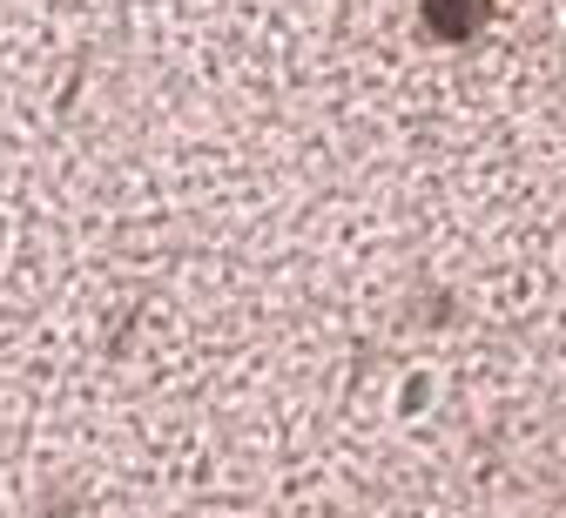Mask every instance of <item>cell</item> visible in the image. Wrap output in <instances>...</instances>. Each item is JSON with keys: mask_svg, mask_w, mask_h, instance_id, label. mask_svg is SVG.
<instances>
[{"mask_svg": "<svg viewBox=\"0 0 566 518\" xmlns=\"http://www.w3.org/2000/svg\"><path fill=\"white\" fill-rule=\"evenodd\" d=\"M492 14V0H424V21H432L439 41H472Z\"/></svg>", "mask_w": 566, "mask_h": 518, "instance_id": "6da1fadb", "label": "cell"}]
</instances>
